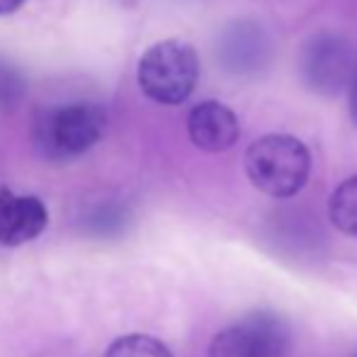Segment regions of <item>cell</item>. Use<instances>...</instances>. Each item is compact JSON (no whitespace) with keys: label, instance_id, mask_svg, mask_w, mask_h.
Instances as JSON below:
<instances>
[{"label":"cell","instance_id":"1","mask_svg":"<svg viewBox=\"0 0 357 357\" xmlns=\"http://www.w3.org/2000/svg\"><path fill=\"white\" fill-rule=\"evenodd\" d=\"M107 114L93 102L47 107L32 124V142L49 160H71L88 153L102 139Z\"/></svg>","mask_w":357,"mask_h":357},{"label":"cell","instance_id":"2","mask_svg":"<svg viewBox=\"0 0 357 357\" xmlns=\"http://www.w3.org/2000/svg\"><path fill=\"white\" fill-rule=\"evenodd\" d=\"M245 173L253 188H258L268 197H294L309 180V149L289 134L260 137L245 151Z\"/></svg>","mask_w":357,"mask_h":357},{"label":"cell","instance_id":"3","mask_svg":"<svg viewBox=\"0 0 357 357\" xmlns=\"http://www.w3.org/2000/svg\"><path fill=\"white\" fill-rule=\"evenodd\" d=\"M197 78V52L180 39H163L153 44L139 61V85L144 95L160 105L185 102L192 95Z\"/></svg>","mask_w":357,"mask_h":357},{"label":"cell","instance_id":"4","mask_svg":"<svg viewBox=\"0 0 357 357\" xmlns=\"http://www.w3.org/2000/svg\"><path fill=\"white\" fill-rule=\"evenodd\" d=\"M289 324L275 311H253L238 324L219 331L209 357H289Z\"/></svg>","mask_w":357,"mask_h":357},{"label":"cell","instance_id":"5","mask_svg":"<svg viewBox=\"0 0 357 357\" xmlns=\"http://www.w3.org/2000/svg\"><path fill=\"white\" fill-rule=\"evenodd\" d=\"M301 71L314 93H343L357 80V47L343 34H316L304 49Z\"/></svg>","mask_w":357,"mask_h":357},{"label":"cell","instance_id":"6","mask_svg":"<svg viewBox=\"0 0 357 357\" xmlns=\"http://www.w3.org/2000/svg\"><path fill=\"white\" fill-rule=\"evenodd\" d=\"M47 207L34 195H15L0 188V243L15 248L34 241L47 229Z\"/></svg>","mask_w":357,"mask_h":357},{"label":"cell","instance_id":"7","mask_svg":"<svg viewBox=\"0 0 357 357\" xmlns=\"http://www.w3.org/2000/svg\"><path fill=\"white\" fill-rule=\"evenodd\" d=\"M188 134L197 149L207 153H221L238 142L241 124L231 107L216 100H207L192 107L188 117Z\"/></svg>","mask_w":357,"mask_h":357},{"label":"cell","instance_id":"8","mask_svg":"<svg viewBox=\"0 0 357 357\" xmlns=\"http://www.w3.org/2000/svg\"><path fill=\"white\" fill-rule=\"evenodd\" d=\"M260 34L258 29H250L248 24L241 22L234 27V32H226L224 44H221V56L229 63V68L234 71H245L248 66H255L263 54V47H260Z\"/></svg>","mask_w":357,"mask_h":357},{"label":"cell","instance_id":"9","mask_svg":"<svg viewBox=\"0 0 357 357\" xmlns=\"http://www.w3.org/2000/svg\"><path fill=\"white\" fill-rule=\"evenodd\" d=\"M328 219L340 234L357 238V175L343 180L328 199Z\"/></svg>","mask_w":357,"mask_h":357},{"label":"cell","instance_id":"10","mask_svg":"<svg viewBox=\"0 0 357 357\" xmlns=\"http://www.w3.org/2000/svg\"><path fill=\"white\" fill-rule=\"evenodd\" d=\"M105 357H173V353L151 335L132 333L114 340Z\"/></svg>","mask_w":357,"mask_h":357},{"label":"cell","instance_id":"11","mask_svg":"<svg viewBox=\"0 0 357 357\" xmlns=\"http://www.w3.org/2000/svg\"><path fill=\"white\" fill-rule=\"evenodd\" d=\"M24 75L17 71L10 61L0 59V107L8 109L24 98Z\"/></svg>","mask_w":357,"mask_h":357},{"label":"cell","instance_id":"12","mask_svg":"<svg viewBox=\"0 0 357 357\" xmlns=\"http://www.w3.org/2000/svg\"><path fill=\"white\" fill-rule=\"evenodd\" d=\"M24 5V0H0V15H13L15 10H20Z\"/></svg>","mask_w":357,"mask_h":357},{"label":"cell","instance_id":"13","mask_svg":"<svg viewBox=\"0 0 357 357\" xmlns=\"http://www.w3.org/2000/svg\"><path fill=\"white\" fill-rule=\"evenodd\" d=\"M350 112H353V119L357 124V80L353 83V88H350Z\"/></svg>","mask_w":357,"mask_h":357},{"label":"cell","instance_id":"14","mask_svg":"<svg viewBox=\"0 0 357 357\" xmlns=\"http://www.w3.org/2000/svg\"><path fill=\"white\" fill-rule=\"evenodd\" d=\"M353 357H357V350H355V355H353Z\"/></svg>","mask_w":357,"mask_h":357}]
</instances>
